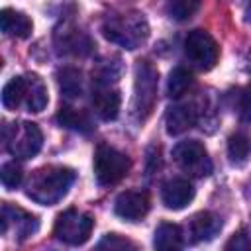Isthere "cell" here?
<instances>
[{"label":"cell","instance_id":"6da1fadb","mask_svg":"<svg viewBox=\"0 0 251 251\" xmlns=\"http://www.w3.org/2000/svg\"><path fill=\"white\" fill-rule=\"evenodd\" d=\"M75 182V171L69 167L47 165L31 173L25 182V196L35 204L53 206L63 200Z\"/></svg>","mask_w":251,"mask_h":251},{"label":"cell","instance_id":"7a4b0ae2","mask_svg":"<svg viewBox=\"0 0 251 251\" xmlns=\"http://www.w3.org/2000/svg\"><path fill=\"white\" fill-rule=\"evenodd\" d=\"M102 33L108 41L131 51L141 47L149 37V24L141 12L114 14L104 20Z\"/></svg>","mask_w":251,"mask_h":251},{"label":"cell","instance_id":"3957f363","mask_svg":"<svg viewBox=\"0 0 251 251\" xmlns=\"http://www.w3.org/2000/svg\"><path fill=\"white\" fill-rule=\"evenodd\" d=\"M159 73L149 61H137L133 69V98L131 114L137 122H145L157 102Z\"/></svg>","mask_w":251,"mask_h":251},{"label":"cell","instance_id":"277c9868","mask_svg":"<svg viewBox=\"0 0 251 251\" xmlns=\"http://www.w3.org/2000/svg\"><path fill=\"white\" fill-rule=\"evenodd\" d=\"M4 143L12 157L31 159L43 145V133L33 122H14L4 127Z\"/></svg>","mask_w":251,"mask_h":251},{"label":"cell","instance_id":"5b68a950","mask_svg":"<svg viewBox=\"0 0 251 251\" xmlns=\"http://www.w3.org/2000/svg\"><path fill=\"white\" fill-rule=\"evenodd\" d=\"M129 165V157L116 147L98 145L94 153V176L102 186H112L120 182L127 175Z\"/></svg>","mask_w":251,"mask_h":251},{"label":"cell","instance_id":"8992f818","mask_svg":"<svg viewBox=\"0 0 251 251\" xmlns=\"http://www.w3.org/2000/svg\"><path fill=\"white\" fill-rule=\"evenodd\" d=\"M92 227H94V220L90 214L71 208L57 216L53 233L59 241L67 245H82L84 241H88Z\"/></svg>","mask_w":251,"mask_h":251},{"label":"cell","instance_id":"52a82bcc","mask_svg":"<svg viewBox=\"0 0 251 251\" xmlns=\"http://www.w3.org/2000/svg\"><path fill=\"white\" fill-rule=\"evenodd\" d=\"M173 159L190 176L204 178V176H208L212 173V161L208 157V151L196 139H188V141L176 143L175 149H173Z\"/></svg>","mask_w":251,"mask_h":251},{"label":"cell","instance_id":"ba28073f","mask_svg":"<svg viewBox=\"0 0 251 251\" xmlns=\"http://www.w3.org/2000/svg\"><path fill=\"white\" fill-rule=\"evenodd\" d=\"M184 55L186 59L200 71H210L220 57V49L216 39L204 29H192L184 39Z\"/></svg>","mask_w":251,"mask_h":251},{"label":"cell","instance_id":"9c48e42d","mask_svg":"<svg viewBox=\"0 0 251 251\" xmlns=\"http://www.w3.org/2000/svg\"><path fill=\"white\" fill-rule=\"evenodd\" d=\"M0 224H2V233L6 235L10 231V227L14 229V235L24 241L27 237H31L37 229H39V220L35 216H31L29 212L12 206L8 202L2 204V216H0Z\"/></svg>","mask_w":251,"mask_h":251},{"label":"cell","instance_id":"30bf717a","mask_svg":"<svg viewBox=\"0 0 251 251\" xmlns=\"http://www.w3.org/2000/svg\"><path fill=\"white\" fill-rule=\"evenodd\" d=\"M90 102H92L94 114L104 122L116 120L120 114V104H122L120 92L108 82H94Z\"/></svg>","mask_w":251,"mask_h":251},{"label":"cell","instance_id":"8fae6325","mask_svg":"<svg viewBox=\"0 0 251 251\" xmlns=\"http://www.w3.org/2000/svg\"><path fill=\"white\" fill-rule=\"evenodd\" d=\"M114 210L126 222H139L149 212V196L141 190H126L116 198Z\"/></svg>","mask_w":251,"mask_h":251},{"label":"cell","instance_id":"7c38bea8","mask_svg":"<svg viewBox=\"0 0 251 251\" xmlns=\"http://www.w3.org/2000/svg\"><path fill=\"white\" fill-rule=\"evenodd\" d=\"M222 229V220L212 212H198L186 224L184 237L190 243H202L214 239Z\"/></svg>","mask_w":251,"mask_h":251},{"label":"cell","instance_id":"4fadbf2b","mask_svg":"<svg viewBox=\"0 0 251 251\" xmlns=\"http://www.w3.org/2000/svg\"><path fill=\"white\" fill-rule=\"evenodd\" d=\"M198 122V110L194 102L173 104L165 114V127L169 135H180Z\"/></svg>","mask_w":251,"mask_h":251},{"label":"cell","instance_id":"5bb4252c","mask_svg":"<svg viewBox=\"0 0 251 251\" xmlns=\"http://www.w3.org/2000/svg\"><path fill=\"white\" fill-rule=\"evenodd\" d=\"M194 198V186L186 178H171L161 188V200L169 210H182Z\"/></svg>","mask_w":251,"mask_h":251},{"label":"cell","instance_id":"9a60e30c","mask_svg":"<svg viewBox=\"0 0 251 251\" xmlns=\"http://www.w3.org/2000/svg\"><path fill=\"white\" fill-rule=\"evenodd\" d=\"M0 27H2V31L6 35L18 37V39H25V37L31 35L33 24L24 12H18V10H12V8H4L2 14H0Z\"/></svg>","mask_w":251,"mask_h":251},{"label":"cell","instance_id":"2e32d148","mask_svg":"<svg viewBox=\"0 0 251 251\" xmlns=\"http://www.w3.org/2000/svg\"><path fill=\"white\" fill-rule=\"evenodd\" d=\"M184 243V233L176 224H169L163 222L157 226L155 235H153V245L161 251H173V249H180Z\"/></svg>","mask_w":251,"mask_h":251},{"label":"cell","instance_id":"e0dca14e","mask_svg":"<svg viewBox=\"0 0 251 251\" xmlns=\"http://www.w3.org/2000/svg\"><path fill=\"white\" fill-rule=\"evenodd\" d=\"M27 80V90H25V102L24 106L27 108V112H41L45 110L49 96H47V86L45 82L37 76V75H25Z\"/></svg>","mask_w":251,"mask_h":251},{"label":"cell","instance_id":"ac0fdd59","mask_svg":"<svg viewBox=\"0 0 251 251\" xmlns=\"http://www.w3.org/2000/svg\"><path fill=\"white\" fill-rule=\"evenodd\" d=\"M25 90H27L25 75L10 78L2 88V106L6 110H18L25 102Z\"/></svg>","mask_w":251,"mask_h":251},{"label":"cell","instance_id":"d6986e66","mask_svg":"<svg viewBox=\"0 0 251 251\" xmlns=\"http://www.w3.org/2000/svg\"><path fill=\"white\" fill-rule=\"evenodd\" d=\"M57 122H59L63 127L75 129V131H80V133H90L92 127H94L92 122H90V118H88L84 112H80V110H76V108H71V106H63V108L59 110Z\"/></svg>","mask_w":251,"mask_h":251},{"label":"cell","instance_id":"ffe728a7","mask_svg":"<svg viewBox=\"0 0 251 251\" xmlns=\"http://www.w3.org/2000/svg\"><path fill=\"white\" fill-rule=\"evenodd\" d=\"M251 155V141L245 133H233L229 139H227V157L231 161V165L235 167H241L247 163Z\"/></svg>","mask_w":251,"mask_h":251},{"label":"cell","instance_id":"44dd1931","mask_svg":"<svg viewBox=\"0 0 251 251\" xmlns=\"http://www.w3.org/2000/svg\"><path fill=\"white\" fill-rule=\"evenodd\" d=\"M192 82H194V78H192V73L188 69L175 67L167 78V92L171 98H180L192 86Z\"/></svg>","mask_w":251,"mask_h":251},{"label":"cell","instance_id":"7402d4cb","mask_svg":"<svg viewBox=\"0 0 251 251\" xmlns=\"http://www.w3.org/2000/svg\"><path fill=\"white\" fill-rule=\"evenodd\" d=\"M57 80H59V88H61V94L65 98H76L80 96L82 92V78H80V73L73 67H65L59 71L57 75Z\"/></svg>","mask_w":251,"mask_h":251},{"label":"cell","instance_id":"603a6c76","mask_svg":"<svg viewBox=\"0 0 251 251\" xmlns=\"http://www.w3.org/2000/svg\"><path fill=\"white\" fill-rule=\"evenodd\" d=\"M200 8V0H169L167 2V14L176 22L190 20Z\"/></svg>","mask_w":251,"mask_h":251},{"label":"cell","instance_id":"cb8c5ba5","mask_svg":"<svg viewBox=\"0 0 251 251\" xmlns=\"http://www.w3.org/2000/svg\"><path fill=\"white\" fill-rule=\"evenodd\" d=\"M59 45L63 47V51H71L75 55H82L90 49V41L84 33L76 31V29H67L63 31V39L59 41Z\"/></svg>","mask_w":251,"mask_h":251},{"label":"cell","instance_id":"d4e9b609","mask_svg":"<svg viewBox=\"0 0 251 251\" xmlns=\"http://www.w3.org/2000/svg\"><path fill=\"white\" fill-rule=\"evenodd\" d=\"M231 108L241 122H251V88H237L231 94Z\"/></svg>","mask_w":251,"mask_h":251},{"label":"cell","instance_id":"484cf974","mask_svg":"<svg viewBox=\"0 0 251 251\" xmlns=\"http://www.w3.org/2000/svg\"><path fill=\"white\" fill-rule=\"evenodd\" d=\"M22 178H24V171L22 167L16 163V161H10V163H4L2 169H0V180L4 184V188L8 190H14L22 184Z\"/></svg>","mask_w":251,"mask_h":251},{"label":"cell","instance_id":"4316f807","mask_svg":"<svg viewBox=\"0 0 251 251\" xmlns=\"http://www.w3.org/2000/svg\"><path fill=\"white\" fill-rule=\"evenodd\" d=\"M96 247L98 249H135V243H131L129 239H126L118 233H108L98 241Z\"/></svg>","mask_w":251,"mask_h":251},{"label":"cell","instance_id":"83f0119b","mask_svg":"<svg viewBox=\"0 0 251 251\" xmlns=\"http://www.w3.org/2000/svg\"><path fill=\"white\" fill-rule=\"evenodd\" d=\"M227 251H251V233L247 229H239L235 231L227 243H226Z\"/></svg>","mask_w":251,"mask_h":251},{"label":"cell","instance_id":"f1b7e54d","mask_svg":"<svg viewBox=\"0 0 251 251\" xmlns=\"http://www.w3.org/2000/svg\"><path fill=\"white\" fill-rule=\"evenodd\" d=\"M247 20L251 22V2H249V6H247Z\"/></svg>","mask_w":251,"mask_h":251}]
</instances>
